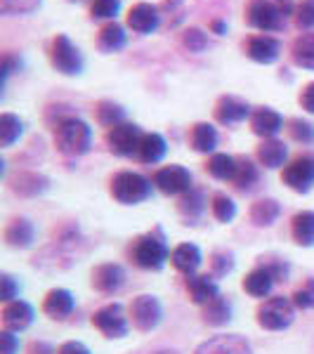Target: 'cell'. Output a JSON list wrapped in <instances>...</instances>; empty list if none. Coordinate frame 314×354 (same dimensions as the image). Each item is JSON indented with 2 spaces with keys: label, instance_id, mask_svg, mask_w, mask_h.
<instances>
[{
  "label": "cell",
  "instance_id": "60d3db41",
  "mask_svg": "<svg viewBox=\"0 0 314 354\" xmlns=\"http://www.w3.org/2000/svg\"><path fill=\"white\" fill-rule=\"evenodd\" d=\"M293 21L300 31H312L314 28V0H298Z\"/></svg>",
  "mask_w": 314,
  "mask_h": 354
},
{
  "label": "cell",
  "instance_id": "9a60e30c",
  "mask_svg": "<svg viewBox=\"0 0 314 354\" xmlns=\"http://www.w3.org/2000/svg\"><path fill=\"white\" fill-rule=\"evenodd\" d=\"M97 50L102 55H113L121 53V50L128 45V33H125V26L118 24V21H107L104 26L97 31Z\"/></svg>",
  "mask_w": 314,
  "mask_h": 354
},
{
  "label": "cell",
  "instance_id": "603a6c76",
  "mask_svg": "<svg viewBox=\"0 0 314 354\" xmlns=\"http://www.w3.org/2000/svg\"><path fill=\"white\" fill-rule=\"evenodd\" d=\"M170 260H173L175 270L187 274V277H192V274L201 267V250H198V245H194V243H182L173 250Z\"/></svg>",
  "mask_w": 314,
  "mask_h": 354
},
{
  "label": "cell",
  "instance_id": "f35d334b",
  "mask_svg": "<svg viewBox=\"0 0 314 354\" xmlns=\"http://www.w3.org/2000/svg\"><path fill=\"white\" fill-rule=\"evenodd\" d=\"M158 12H161V19H165L168 26H178L187 15L185 0H163V3L158 5Z\"/></svg>",
  "mask_w": 314,
  "mask_h": 354
},
{
  "label": "cell",
  "instance_id": "e0dca14e",
  "mask_svg": "<svg viewBox=\"0 0 314 354\" xmlns=\"http://www.w3.org/2000/svg\"><path fill=\"white\" fill-rule=\"evenodd\" d=\"M250 128H253V133L262 137V140H272V137H277L279 130L284 128V118H281V113L270 109V106H260V109H255L253 116H250Z\"/></svg>",
  "mask_w": 314,
  "mask_h": 354
},
{
  "label": "cell",
  "instance_id": "3957f363",
  "mask_svg": "<svg viewBox=\"0 0 314 354\" xmlns=\"http://www.w3.org/2000/svg\"><path fill=\"white\" fill-rule=\"evenodd\" d=\"M111 196L123 205L142 203L151 196V182L140 173L123 170L111 180Z\"/></svg>",
  "mask_w": 314,
  "mask_h": 354
},
{
  "label": "cell",
  "instance_id": "836d02e7",
  "mask_svg": "<svg viewBox=\"0 0 314 354\" xmlns=\"http://www.w3.org/2000/svg\"><path fill=\"white\" fill-rule=\"evenodd\" d=\"M279 218V203L274 198H260L250 208V220L258 227H270Z\"/></svg>",
  "mask_w": 314,
  "mask_h": 354
},
{
  "label": "cell",
  "instance_id": "ba28073f",
  "mask_svg": "<svg viewBox=\"0 0 314 354\" xmlns=\"http://www.w3.org/2000/svg\"><path fill=\"white\" fill-rule=\"evenodd\" d=\"M284 185H288L293 192L307 194L314 185V153H300L293 161L286 163L281 173Z\"/></svg>",
  "mask_w": 314,
  "mask_h": 354
},
{
  "label": "cell",
  "instance_id": "f907efd6",
  "mask_svg": "<svg viewBox=\"0 0 314 354\" xmlns=\"http://www.w3.org/2000/svg\"><path fill=\"white\" fill-rule=\"evenodd\" d=\"M0 283H3V293H0V298H3L5 302H12V298L17 295V283L12 281V277L10 274H3V279H0Z\"/></svg>",
  "mask_w": 314,
  "mask_h": 354
},
{
  "label": "cell",
  "instance_id": "74e56055",
  "mask_svg": "<svg viewBox=\"0 0 314 354\" xmlns=\"http://www.w3.org/2000/svg\"><path fill=\"white\" fill-rule=\"evenodd\" d=\"M180 43H182V48H185V50L196 53V55L208 50V36H205L201 28H196V26L185 28V31H182V36H180Z\"/></svg>",
  "mask_w": 314,
  "mask_h": 354
},
{
  "label": "cell",
  "instance_id": "83f0119b",
  "mask_svg": "<svg viewBox=\"0 0 314 354\" xmlns=\"http://www.w3.org/2000/svg\"><path fill=\"white\" fill-rule=\"evenodd\" d=\"M165 140L158 133H147L142 137V145H140V151H137V156H140L142 163H158L161 158L165 156Z\"/></svg>",
  "mask_w": 314,
  "mask_h": 354
},
{
  "label": "cell",
  "instance_id": "f1b7e54d",
  "mask_svg": "<svg viewBox=\"0 0 314 354\" xmlns=\"http://www.w3.org/2000/svg\"><path fill=\"white\" fill-rule=\"evenodd\" d=\"M258 165H255L250 158L246 156H241V158H237V173H234V187L237 189H241V192H248V189H253L255 185H258Z\"/></svg>",
  "mask_w": 314,
  "mask_h": 354
},
{
  "label": "cell",
  "instance_id": "bcb514c9",
  "mask_svg": "<svg viewBox=\"0 0 314 354\" xmlns=\"http://www.w3.org/2000/svg\"><path fill=\"white\" fill-rule=\"evenodd\" d=\"M213 272H215V277H225L227 272H232V267H234V262H232V255L230 253H215L213 255Z\"/></svg>",
  "mask_w": 314,
  "mask_h": 354
},
{
  "label": "cell",
  "instance_id": "e575fe53",
  "mask_svg": "<svg viewBox=\"0 0 314 354\" xmlns=\"http://www.w3.org/2000/svg\"><path fill=\"white\" fill-rule=\"evenodd\" d=\"M205 310H203V319H205V324H210V326H222V324H227L230 322V302H227L225 298H215V300H210L208 305H203Z\"/></svg>",
  "mask_w": 314,
  "mask_h": 354
},
{
  "label": "cell",
  "instance_id": "f5cc1de1",
  "mask_svg": "<svg viewBox=\"0 0 314 354\" xmlns=\"http://www.w3.org/2000/svg\"><path fill=\"white\" fill-rule=\"evenodd\" d=\"M272 3L277 5L279 10H281V15L286 17V19H288V17H293V15H295V5H298L295 0H272Z\"/></svg>",
  "mask_w": 314,
  "mask_h": 354
},
{
  "label": "cell",
  "instance_id": "cb8c5ba5",
  "mask_svg": "<svg viewBox=\"0 0 314 354\" xmlns=\"http://www.w3.org/2000/svg\"><path fill=\"white\" fill-rule=\"evenodd\" d=\"M290 59L295 66L314 71V33H300L290 43Z\"/></svg>",
  "mask_w": 314,
  "mask_h": 354
},
{
  "label": "cell",
  "instance_id": "7bdbcfd3",
  "mask_svg": "<svg viewBox=\"0 0 314 354\" xmlns=\"http://www.w3.org/2000/svg\"><path fill=\"white\" fill-rule=\"evenodd\" d=\"M288 133L300 145H314V125L310 121L293 118V121H288Z\"/></svg>",
  "mask_w": 314,
  "mask_h": 354
},
{
  "label": "cell",
  "instance_id": "7c38bea8",
  "mask_svg": "<svg viewBox=\"0 0 314 354\" xmlns=\"http://www.w3.org/2000/svg\"><path fill=\"white\" fill-rule=\"evenodd\" d=\"M154 185H156L163 194H168V196L187 194L192 189V173L185 168V165H165V168L156 170Z\"/></svg>",
  "mask_w": 314,
  "mask_h": 354
},
{
  "label": "cell",
  "instance_id": "d6986e66",
  "mask_svg": "<svg viewBox=\"0 0 314 354\" xmlns=\"http://www.w3.org/2000/svg\"><path fill=\"white\" fill-rule=\"evenodd\" d=\"M125 281V272L121 265H100L93 272V286L100 290V293H116L118 288L123 286Z\"/></svg>",
  "mask_w": 314,
  "mask_h": 354
},
{
  "label": "cell",
  "instance_id": "f6af8a7d",
  "mask_svg": "<svg viewBox=\"0 0 314 354\" xmlns=\"http://www.w3.org/2000/svg\"><path fill=\"white\" fill-rule=\"evenodd\" d=\"M293 305L300 310H314V279H307L305 286L293 293Z\"/></svg>",
  "mask_w": 314,
  "mask_h": 354
},
{
  "label": "cell",
  "instance_id": "44dd1931",
  "mask_svg": "<svg viewBox=\"0 0 314 354\" xmlns=\"http://www.w3.org/2000/svg\"><path fill=\"white\" fill-rule=\"evenodd\" d=\"M255 156H258L260 165H265V168H281V165H286L288 147L284 145L281 140L272 137V140L262 142V145L258 147V151H255Z\"/></svg>",
  "mask_w": 314,
  "mask_h": 354
},
{
  "label": "cell",
  "instance_id": "8fae6325",
  "mask_svg": "<svg viewBox=\"0 0 314 354\" xmlns=\"http://www.w3.org/2000/svg\"><path fill=\"white\" fill-rule=\"evenodd\" d=\"M243 53L255 64H274L279 59V55H281V43H279V38L270 36V33H255V36L246 38Z\"/></svg>",
  "mask_w": 314,
  "mask_h": 354
},
{
  "label": "cell",
  "instance_id": "ee69618b",
  "mask_svg": "<svg viewBox=\"0 0 314 354\" xmlns=\"http://www.w3.org/2000/svg\"><path fill=\"white\" fill-rule=\"evenodd\" d=\"M180 210L185 215H190V218H196V215L203 210V194L190 189L180 198Z\"/></svg>",
  "mask_w": 314,
  "mask_h": 354
},
{
  "label": "cell",
  "instance_id": "2e32d148",
  "mask_svg": "<svg viewBox=\"0 0 314 354\" xmlns=\"http://www.w3.org/2000/svg\"><path fill=\"white\" fill-rule=\"evenodd\" d=\"M196 354H253V350L241 335H215L198 345Z\"/></svg>",
  "mask_w": 314,
  "mask_h": 354
},
{
  "label": "cell",
  "instance_id": "c3c4849f",
  "mask_svg": "<svg viewBox=\"0 0 314 354\" xmlns=\"http://www.w3.org/2000/svg\"><path fill=\"white\" fill-rule=\"evenodd\" d=\"M21 66V59L17 57L15 53H5L3 55V66H0V71H3V83H8L10 73L12 71H19Z\"/></svg>",
  "mask_w": 314,
  "mask_h": 354
},
{
  "label": "cell",
  "instance_id": "277c9868",
  "mask_svg": "<svg viewBox=\"0 0 314 354\" xmlns=\"http://www.w3.org/2000/svg\"><path fill=\"white\" fill-rule=\"evenodd\" d=\"M130 258L142 270H161L168 260V245L158 234H145L130 245Z\"/></svg>",
  "mask_w": 314,
  "mask_h": 354
},
{
  "label": "cell",
  "instance_id": "d590c367",
  "mask_svg": "<svg viewBox=\"0 0 314 354\" xmlns=\"http://www.w3.org/2000/svg\"><path fill=\"white\" fill-rule=\"evenodd\" d=\"M45 187H48V180L36 173H24L15 180L12 189L17 194H24V196H33V194H41Z\"/></svg>",
  "mask_w": 314,
  "mask_h": 354
},
{
  "label": "cell",
  "instance_id": "4fadbf2b",
  "mask_svg": "<svg viewBox=\"0 0 314 354\" xmlns=\"http://www.w3.org/2000/svg\"><path fill=\"white\" fill-rule=\"evenodd\" d=\"M130 317H133V324L137 330H154L161 324L163 310H161V302H158L154 295H140L135 298L133 307H130Z\"/></svg>",
  "mask_w": 314,
  "mask_h": 354
},
{
  "label": "cell",
  "instance_id": "5b68a950",
  "mask_svg": "<svg viewBox=\"0 0 314 354\" xmlns=\"http://www.w3.org/2000/svg\"><path fill=\"white\" fill-rule=\"evenodd\" d=\"M246 21L250 28H258L262 33L281 31L286 26V17L272 0H248L246 5Z\"/></svg>",
  "mask_w": 314,
  "mask_h": 354
},
{
  "label": "cell",
  "instance_id": "7a4b0ae2",
  "mask_svg": "<svg viewBox=\"0 0 314 354\" xmlns=\"http://www.w3.org/2000/svg\"><path fill=\"white\" fill-rule=\"evenodd\" d=\"M48 59L55 71L64 73V76H78V73H83V66H85L81 50H78L76 45L71 43V38L64 36V33L53 36V41L48 45Z\"/></svg>",
  "mask_w": 314,
  "mask_h": 354
},
{
  "label": "cell",
  "instance_id": "b9f144b4",
  "mask_svg": "<svg viewBox=\"0 0 314 354\" xmlns=\"http://www.w3.org/2000/svg\"><path fill=\"white\" fill-rule=\"evenodd\" d=\"M213 215L220 222H232L234 215H237V203H234L227 194H215L213 196Z\"/></svg>",
  "mask_w": 314,
  "mask_h": 354
},
{
  "label": "cell",
  "instance_id": "816d5d0a",
  "mask_svg": "<svg viewBox=\"0 0 314 354\" xmlns=\"http://www.w3.org/2000/svg\"><path fill=\"white\" fill-rule=\"evenodd\" d=\"M57 354H90V350L83 345V342L71 340V342H64V345L59 347V352H57Z\"/></svg>",
  "mask_w": 314,
  "mask_h": 354
},
{
  "label": "cell",
  "instance_id": "52a82bcc",
  "mask_svg": "<svg viewBox=\"0 0 314 354\" xmlns=\"http://www.w3.org/2000/svg\"><path fill=\"white\" fill-rule=\"evenodd\" d=\"M142 137H145V133L140 130V125L123 121L107 130V147L116 156H133V153L140 151Z\"/></svg>",
  "mask_w": 314,
  "mask_h": 354
},
{
  "label": "cell",
  "instance_id": "f546056e",
  "mask_svg": "<svg viewBox=\"0 0 314 354\" xmlns=\"http://www.w3.org/2000/svg\"><path fill=\"white\" fill-rule=\"evenodd\" d=\"M95 118H97V123L104 125V128H113V125L123 123L125 109L111 100H102V102H97V106H95Z\"/></svg>",
  "mask_w": 314,
  "mask_h": 354
},
{
  "label": "cell",
  "instance_id": "11a10c76",
  "mask_svg": "<svg viewBox=\"0 0 314 354\" xmlns=\"http://www.w3.org/2000/svg\"><path fill=\"white\" fill-rule=\"evenodd\" d=\"M210 31L218 33V36H225V33H227V21H222V19H213V21H210Z\"/></svg>",
  "mask_w": 314,
  "mask_h": 354
},
{
  "label": "cell",
  "instance_id": "6da1fadb",
  "mask_svg": "<svg viewBox=\"0 0 314 354\" xmlns=\"http://www.w3.org/2000/svg\"><path fill=\"white\" fill-rule=\"evenodd\" d=\"M93 145V130L90 125L76 116H64L55 125V147L64 156H83Z\"/></svg>",
  "mask_w": 314,
  "mask_h": 354
},
{
  "label": "cell",
  "instance_id": "4316f807",
  "mask_svg": "<svg viewBox=\"0 0 314 354\" xmlns=\"http://www.w3.org/2000/svg\"><path fill=\"white\" fill-rule=\"evenodd\" d=\"M5 241L12 248H28L33 243V225L28 220H12L5 230Z\"/></svg>",
  "mask_w": 314,
  "mask_h": 354
},
{
  "label": "cell",
  "instance_id": "ab89813d",
  "mask_svg": "<svg viewBox=\"0 0 314 354\" xmlns=\"http://www.w3.org/2000/svg\"><path fill=\"white\" fill-rule=\"evenodd\" d=\"M118 10H121V0H90V17L93 19L116 21Z\"/></svg>",
  "mask_w": 314,
  "mask_h": 354
},
{
  "label": "cell",
  "instance_id": "7402d4cb",
  "mask_svg": "<svg viewBox=\"0 0 314 354\" xmlns=\"http://www.w3.org/2000/svg\"><path fill=\"white\" fill-rule=\"evenodd\" d=\"M43 312L53 319H66L73 312V295L66 288H55L45 295Z\"/></svg>",
  "mask_w": 314,
  "mask_h": 354
},
{
  "label": "cell",
  "instance_id": "ac0fdd59",
  "mask_svg": "<svg viewBox=\"0 0 314 354\" xmlns=\"http://www.w3.org/2000/svg\"><path fill=\"white\" fill-rule=\"evenodd\" d=\"M33 322V307L24 300H12L3 310V326L5 330H24Z\"/></svg>",
  "mask_w": 314,
  "mask_h": 354
},
{
  "label": "cell",
  "instance_id": "5bb4252c",
  "mask_svg": "<svg viewBox=\"0 0 314 354\" xmlns=\"http://www.w3.org/2000/svg\"><path fill=\"white\" fill-rule=\"evenodd\" d=\"M250 113V104L241 97H234V95H222L218 102H215V121L222 125H234V123H241L246 121Z\"/></svg>",
  "mask_w": 314,
  "mask_h": 354
},
{
  "label": "cell",
  "instance_id": "d6a6232c",
  "mask_svg": "<svg viewBox=\"0 0 314 354\" xmlns=\"http://www.w3.org/2000/svg\"><path fill=\"white\" fill-rule=\"evenodd\" d=\"M24 133V121L15 113H3L0 116V145L12 147L17 140Z\"/></svg>",
  "mask_w": 314,
  "mask_h": 354
},
{
  "label": "cell",
  "instance_id": "7dc6e473",
  "mask_svg": "<svg viewBox=\"0 0 314 354\" xmlns=\"http://www.w3.org/2000/svg\"><path fill=\"white\" fill-rule=\"evenodd\" d=\"M19 352V340L12 335V330H3L0 333V354H17Z\"/></svg>",
  "mask_w": 314,
  "mask_h": 354
},
{
  "label": "cell",
  "instance_id": "db71d44e",
  "mask_svg": "<svg viewBox=\"0 0 314 354\" xmlns=\"http://www.w3.org/2000/svg\"><path fill=\"white\" fill-rule=\"evenodd\" d=\"M28 352H31V354H55V352H53V347L45 345V342H33L31 350H28Z\"/></svg>",
  "mask_w": 314,
  "mask_h": 354
},
{
  "label": "cell",
  "instance_id": "484cf974",
  "mask_svg": "<svg viewBox=\"0 0 314 354\" xmlns=\"http://www.w3.org/2000/svg\"><path fill=\"white\" fill-rule=\"evenodd\" d=\"M187 290H190L192 300L196 302V305H208L210 300H215L220 295L213 279H210V277H196V274H192V277L187 279Z\"/></svg>",
  "mask_w": 314,
  "mask_h": 354
},
{
  "label": "cell",
  "instance_id": "6f0895ef",
  "mask_svg": "<svg viewBox=\"0 0 314 354\" xmlns=\"http://www.w3.org/2000/svg\"><path fill=\"white\" fill-rule=\"evenodd\" d=\"M161 354H175V352H161Z\"/></svg>",
  "mask_w": 314,
  "mask_h": 354
},
{
  "label": "cell",
  "instance_id": "4dcf8cb0",
  "mask_svg": "<svg viewBox=\"0 0 314 354\" xmlns=\"http://www.w3.org/2000/svg\"><path fill=\"white\" fill-rule=\"evenodd\" d=\"M208 173L215 177V180H234V173H237V158L230 156V153H213L205 163Z\"/></svg>",
  "mask_w": 314,
  "mask_h": 354
},
{
  "label": "cell",
  "instance_id": "681fc988",
  "mask_svg": "<svg viewBox=\"0 0 314 354\" xmlns=\"http://www.w3.org/2000/svg\"><path fill=\"white\" fill-rule=\"evenodd\" d=\"M298 102H300V106H302L305 111L314 113V81H312V83H307L305 88L300 90Z\"/></svg>",
  "mask_w": 314,
  "mask_h": 354
},
{
  "label": "cell",
  "instance_id": "d4e9b609",
  "mask_svg": "<svg viewBox=\"0 0 314 354\" xmlns=\"http://www.w3.org/2000/svg\"><path fill=\"white\" fill-rule=\"evenodd\" d=\"M190 145H192L194 151H201V153L215 151V147H218V130H215L210 123H196V125H192V130H190Z\"/></svg>",
  "mask_w": 314,
  "mask_h": 354
},
{
  "label": "cell",
  "instance_id": "30bf717a",
  "mask_svg": "<svg viewBox=\"0 0 314 354\" xmlns=\"http://www.w3.org/2000/svg\"><path fill=\"white\" fill-rule=\"evenodd\" d=\"M125 24L133 33H140V36H149V33L156 31L158 26L163 24L161 12H158V5L151 3H135L133 8L125 15Z\"/></svg>",
  "mask_w": 314,
  "mask_h": 354
},
{
  "label": "cell",
  "instance_id": "9c48e42d",
  "mask_svg": "<svg viewBox=\"0 0 314 354\" xmlns=\"http://www.w3.org/2000/svg\"><path fill=\"white\" fill-rule=\"evenodd\" d=\"M93 324L107 338H123L128 333V317H125L123 305H118V302L97 310L93 314Z\"/></svg>",
  "mask_w": 314,
  "mask_h": 354
},
{
  "label": "cell",
  "instance_id": "9f6ffc18",
  "mask_svg": "<svg viewBox=\"0 0 314 354\" xmlns=\"http://www.w3.org/2000/svg\"><path fill=\"white\" fill-rule=\"evenodd\" d=\"M68 3H83V0H68Z\"/></svg>",
  "mask_w": 314,
  "mask_h": 354
},
{
  "label": "cell",
  "instance_id": "ffe728a7",
  "mask_svg": "<svg viewBox=\"0 0 314 354\" xmlns=\"http://www.w3.org/2000/svg\"><path fill=\"white\" fill-rule=\"evenodd\" d=\"M274 281H277V277H274L272 267H258L243 279V290L253 298H267L274 288Z\"/></svg>",
  "mask_w": 314,
  "mask_h": 354
},
{
  "label": "cell",
  "instance_id": "8992f818",
  "mask_svg": "<svg viewBox=\"0 0 314 354\" xmlns=\"http://www.w3.org/2000/svg\"><path fill=\"white\" fill-rule=\"evenodd\" d=\"M293 317H295L293 300L284 298V295H277V298L265 300L258 310V324L267 330L288 328L290 324H293Z\"/></svg>",
  "mask_w": 314,
  "mask_h": 354
},
{
  "label": "cell",
  "instance_id": "8d00e7d4",
  "mask_svg": "<svg viewBox=\"0 0 314 354\" xmlns=\"http://www.w3.org/2000/svg\"><path fill=\"white\" fill-rule=\"evenodd\" d=\"M43 5V0H0V12L5 17L33 15Z\"/></svg>",
  "mask_w": 314,
  "mask_h": 354
},
{
  "label": "cell",
  "instance_id": "1f68e13d",
  "mask_svg": "<svg viewBox=\"0 0 314 354\" xmlns=\"http://www.w3.org/2000/svg\"><path fill=\"white\" fill-rule=\"evenodd\" d=\"M293 239L300 245H314V213L302 210L293 218Z\"/></svg>",
  "mask_w": 314,
  "mask_h": 354
}]
</instances>
